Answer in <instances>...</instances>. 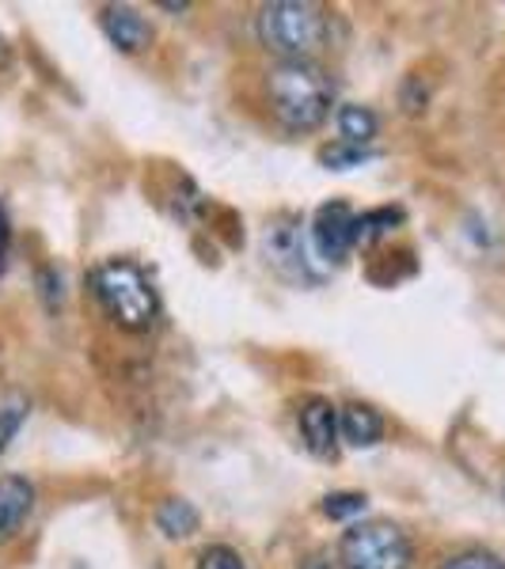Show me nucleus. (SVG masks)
<instances>
[{
	"instance_id": "obj_1",
	"label": "nucleus",
	"mask_w": 505,
	"mask_h": 569,
	"mask_svg": "<svg viewBox=\"0 0 505 569\" xmlns=\"http://www.w3.org/2000/svg\"><path fill=\"white\" fill-rule=\"evenodd\" d=\"M266 103L286 133H311L327 122L335 84L316 61H278L266 77Z\"/></svg>"
},
{
	"instance_id": "obj_2",
	"label": "nucleus",
	"mask_w": 505,
	"mask_h": 569,
	"mask_svg": "<svg viewBox=\"0 0 505 569\" xmlns=\"http://www.w3.org/2000/svg\"><path fill=\"white\" fill-rule=\"evenodd\" d=\"M88 284H91V292H96L99 305H103L107 316L122 330L141 335V330H149L156 323L160 300H156V289L141 273V266H133L126 259L99 262L96 270L88 273Z\"/></svg>"
},
{
	"instance_id": "obj_3",
	"label": "nucleus",
	"mask_w": 505,
	"mask_h": 569,
	"mask_svg": "<svg viewBox=\"0 0 505 569\" xmlns=\"http://www.w3.org/2000/svg\"><path fill=\"white\" fill-rule=\"evenodd\" d=\"M259 42L281 61H311L327 46V12L311 0H274L259 12Z\"/></svg>"
},
{
	"instance_id": "obj_4",
	"label": "nucleus",
	"mask_w": 505,
	"mask_h": 569,
	"mask_svg": "<svg viewBox=\"0 0 505 569\" xmlns=\"http://www.w3.org/2000/svg\"><path fill=\"white\" fill-rule=\"evenodd\" d=\"M338 562L343 569H410L415 550L392 520H365L343 536Z\"/></svg>"
},
{
	"instance_id": "obj_5",
	"label": "nucleus",
	"mask_w": 505,
	"mask_h": 569,
	"mask_svg": "<svg viewBox=\"0 0 505 569\" xmlns=\"http://www.w3.org/2000/svg\"><path fill=\"white\" fill-rule=\"evenodd\" d=\"M308 240H311V251L324 262H343L357 243V213L346 201H327V206H319V213L311 217Z\"/></svg>"
},
{
	"instance_id": "obj_6",
	"label": "nucleus",
	"mask_w": 505,
	"mask_h": 569,
	"mask_svg": "<svg viewBox=\"0 0 505 569\" xmlns=\"http://www.w3.org/2000/svg\"><path fill=\"white\" fill-rule=\"evenodd\" d=\"M300 220L297 217H278L270 228H266V262L281 273V278L293 281H308L311 278V259H308V243L305 232H300Z\"/></svg>"
},
{
	"instance_id": "obj_7",
	"label": "nucleus",
	"mask_w": 505,
	"mask_h": 569,
	"mask_svg": "<svg viewBox=\"0 0 505 569\" xmlns=\"http://www.w3.org/2000/svg\"><path fill=\"white\" fill-rule=\"evenodd\" d=\"M297 426H300V440L316 460H335L338 452V407L324 395H308L297 410Z\"/></svg>"
},
{
	"instance_id": "obj_8",
	"label": "nucleus",
	"mask_w": 505,
	"mask_h": 569,
	"mask_svg": "<svg viewBox=\"0 0 505 569\" xmlns=\"http://www.w3.org/2000/svg\"><path fill=\"white\" fill-rule=\"evenodd\" d=\"M99 27H103L107 42L115 46V50H122V53H141V50H149V42H152L149 20H145V16L137 12V8H130V4L103 8Z\"/></svg>"
},
{
	"instance_id": "obj_9",
	"label": "nucleus",
	"mask_w": 505,
	"mask_h": 569,
	"mask_svg": "<svg viewBox=\"0 0 505 569\" xmlns=\"http://www.w3.org/2000/svg\"><path fill=\"white\" fill-rule=\"evenodd\" d=\"M34 509V486L20 475H0V543H12L20 536Z\"/></svg>"
},
{
	"instance_id": "obj_10",
	"label": "nucleus",
	"mask_w": 505,
	"mask_h": 569,
	"mask_svg": "<svg viewBox=\"0 0 505 569\" xmlns=\"http://www.w3.org/2000/svg\"><path fill=\"white\" fill-rule=\"evenodd\" d=\"M338 433L350 448H373L384 437V418L369 402H350V407L338 410Z\"/></svg>"
},
{
	"instance_id": "obj_11",
	"label": "nucleus",
	"mask_w": 505,
	"mask_h": 569,
	"mask_svg": "<svg viewBox=\"0 0 505 569\" xmlns=\"http://www.w3.org/2000/svg\"><path fill=\"white\" fill-rule=\"evenodd\" d=\"M198 525H201V517L187 498H168V501H160V509H156V528H160L168 539L195 536Z\"/></svg>"
},
{
	"instance_id": "obj_12",
	"label": "nucleus",
	"mask_w": 505,
	"mask_h": 569,
	"mask_svg": "<svg viewBox=\"0 0 505 569\" xmlns=\"http://www.w3.org/2000/svg\"><path fill=\"white\" fill-rule=\"evenodd\" d=\"M376 114L369 107H357V103H350V107H343L338 110V141H346V144H362V149H369V141L376 137Z\"/></svg>"
},
{
	"instance_id": "obj_13",
	"label": "nucleus",
	"mask_w": 505,
	"mask_h": 569,
	"mask_svg": "<svg viewBox=\"0 0 505 569\" xmlns=\"http://www.w3.org/2000/svg\"><path fill=\"white\" fill-rule=\"evenodd\" d=\"M373 149H362V144H346V141H330L319 149V163L330 171H350V168H362V163L373 160Z\"/></svg>"
},
{
	"instance_id": "obj_14",
	"label": "nucleus",
	"mask_w": 505,
	"mask_h": 569,
	"mask_svg": "<svg viewBox=\"0 0 505 569\" xmlns=\"http://www.w3.org/2000/svg\"><path fill=\"white\" fill-rule=\"evenodd\" d=\"M399 220H403V209H373V213H362V217H357V243L392 232Z\"/></svg>"
},
{
	"instance_id": "obj_15",
	"label": "nucleus",
	"mask_w": 505,
	"mask_h": 569,
	"mask_svg": "<svg viewBox=\"0 0 505 569\" xmlns=\"http://www.w3.org/2000/svg\"><path fill=\"white\" fill-rule=\"evenodd\" d=\"M365 512V493H354V490H338V493H327L324 498V517L327 520H354Z\"/></svg>"
},
{
	"instance_id": "obj_16",
	"label": "nucleus",
	"mask_w": 505,
	"mask_h": 569,
	"mask_svg": "<svg viewBox=\"0 0 505 569\" xmlns=\"http://www.w3.org/2000/svg\"><path fill=\"white\" fill-rule=\"evenodd\" d=\"M23 418H27V402H20V399L0 407V452H4V448L12 445V437L20 433Z\"/></svg>"
},
{
	"instance_id": "obj_17",
	"label": "nucleus",
	"mask_w": 505,
	"mask_h": 569,
	"mask_svg": "<svg viewBox=\"0 0 505 569\" xmlns=\"http://www.w3.org/2000/svg\"><path fill=\"white\" fill-rule=\"evenodd\" d=\"M198 569H247V566H244V558L236 555L232 547L214 543V547H206L198 555Z\"/></svg>"
},
{
	"instance_id": "obj_18",
	"label": "nucleus",
	"mask_w": 505,
	"mask_h": 569,
	"mask_svg": "<svg viewBox=\"0 0 505 569\" xmlns=\"http://www.w3.org/2000/svg\"><path fill=\"white\" fill-rule=\"evenodd\" d=\"M440 569H505V562L498 555H491V550H461Z\"/></svg>"
},
{
	"instance_id": "obj_19",
	"label": "nucleus",
	"mask_w": 505,
	"mask_h": 569,
	"mask_svg": "<svg viewBox=\"0 0 505 569\" xmlns=\"http://www.w3.org/2000/svg\"><path fill=\"white\" fill-rule=\"evenodd\" d=\"M8 243H12V224H8V213H4V206H0V266L8 259Z\"/></svg>"
},
{
	"instance_id": "obj_20",
	"label": "nucleus",
	"mask_w": 505,
	"mask_h": 569,
	"mask_svg": "<svg viewBox=\"0 0 505 569\" xmlns=\"http://www.w3.org/2000/svg\"><path fill=\"white\" fill-rule=\"evenodd\" d=\"M300 569H335L327 562V558H319V555H311V558H305V562H300Z\"/></svg>"
},
{
	"instance_id": "obj_21",
	"label": "nucleus",
	"mask_w": 505,
	"mask_h": 569,
	"mask_svg": "<svg viewBox=\"0 0 505 569\" xmlns=\"http://www.w3.org/2000/svg\"><path fill=\"white\" fill-rule=\"evenodd\" d=\"M8 61H12V50H8L4 34H0V69H8Z\"/></svg>"
}]
</instances>
